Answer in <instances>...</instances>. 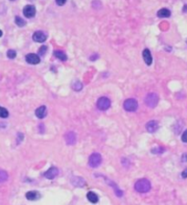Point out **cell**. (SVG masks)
I'll list each match as a JSON object with an SVG mask.
<instances>
[{"label": "cell", "instance_id": "6da1fadb", "mask_svg": "<svg viewBox=\"0 0 187 205\" xmlns=\"http://www.w3.org/2000/svg\"><path fill=\"white\" fill-rule=\"evenodd\" d=\"M151 182L147 179H141L136 181V183L134 185V188L136 192L140 193H146L151 190Z\"/></svg>", "mask_w": 187, "mask_h": 205}, {"label": "cell", "instance_id": "5b68a950", "mask_svg": "<svg viewBox=\"0 0 187 205\" xmlns=\"http://www.w3.org/2000/svg\"><path fill=\"white\" fill-rule=\"evenodd\" d=\"M97 107L101 110H107L110 107V100L106 97H101L97 101Z\"/></svg>", "mask_w": 187, "mask_h": 205}, {"label": "cell", "instance_id": "cb8c5ba5", "mask_svg": "<svg viewBox=\"0 0 187 205\" xmlns=\"http://www.w3.org/2000/svg\"><path fill=\"white\" fill-rule=\"evenodd\" d=\"M47 49H48V47H47V46H42V47L39 49V50H38V54L39 55H45V53L47 52Z\"/></svg>", "mask_w": 187, "mask_h": 205}, {"label": "cell", "instance_id": "4316f807", "mask_svg": "<svg viewBox=\"0 0 187 205\" xmlns=\"http://www.w3.org/2000/svg\"><path fill=\"white\" fill-rule=\"evenodd\" d=\"M17 136H18V138H17V143H19L20 141H22L23 138H24V136H23V134H22V133H18V134H17Z\"/></svg>", "mask_w": 187, "mask_h": 205}, {"label": "cell", "instance_id": "30bf717a", "mask_svg": "<svg viewBox=\"0 0 187 205\" xmlns=\"http://www.w3.org/2000/svg\"><path fill=\"white\" fill-rule=\"evenodd\" d=\"M26 61L29 63V64H31V65H37L40 62V58L38 55L34 54V53H30V54H28L26 56Z\"/></svg>", "mask_w": 187, "mask_h": 205}, {"label": "cell", "instance_id": "4fadbf2b", "mask_svg": "<svg viewBox=\"0 0 187 205\" xmlns=\"http://www.w3.org/2000/svg\"><path fill=\"white\" fill-rule=\"evenodd\" d=\"M40 197H41L40 193L37 191H30L26 193V198L29 201H37L40 199Z\"/></svg>", "mask_w": 187, "mask_h": 205}, {"label": "cell", "instance_id": "52a82bcc", "mask_svg": "<svg viewBox=\"0 0 187 205\" xmlns=\"http://www.w3.org/2000/svg\"><path fill=\"white\" fill-rule=\"evenodd\" d=\"M33 40L35 42H38V43H43L46 41L47 39V35L45 32L43 31H36L34 34H33V37H32Z\"/></svg>", "mask_w": 187, "mask_h": 205}, {"label": "cell", "instance_id": "7402d4cb", "mask_svg": "<svg viewBox=\"0 0 187 205\" xmlns=\"http://www.w3.org/2000/svg\"><path fill=\"white\" fill-rule=\"evenodd\" d=\"M8 117V111L3 108V107H0V118H3V119H6Z\"/></svg>", "mask_w": 187, "mask_h": 205}, {"label": "cell", "instance_id": "2e32d148", "mask_svg": "<svg viewBox=\"0 0 187 205\" xmlns=\"http://www.w3.org/2000/svg\"><path fill=\"white\" fill-rule=\"evenodd\" d=\"M158 17H169L171 16V11L167 8H161L157 13Z\"/></svg>", "mask_w": 187, "mask_h": 205}, {"label": "cell", "instance_id": "8fae6325", "mask_svg": "<svg viewBox=\"0 0 187 205\" xmlns=\"http://www.w3.org/2000/svg\"><path fill=\"white\" fill-rule=\"evenodd\" d=\"M71 183L76 187H84L86 185V181L81 177H72L71 178Z\"/></svg>", "mask_w": 187, "mask_h": 205}, {"label": "cell", "instance_id": "9c48e42d", "mask_svg": "<svg viewBox=\"0 0 187 205\" xmlns=\"http://www.w3.org/2000/svg\"><path fill=\"white\" fill-rule=\"evenodd\" d=\"M65 141H66V143L68 145H73L76 143V141H77V136L74 132L72 131H69L68 132L66 135H65Z\"/></svg>", "mask_w": 187, "mask_h": 205}, {"label": "cell", "instance_id": "ba28073f", "mask_svg": "<svg viewBox=\"0 0 187 205\" xmlns=\"http://www.w3.org/2000/svg\"><path fill=\"white\" fill-rule=\"evenodd\" d=\"M59 174V170L58 168L56 167H51L50 168L48 171H47L45 173H44V176L47 178V179H49V180H53L55 179Z\"/></svg>", "mask_w": 187, "mask_h": 205}, {"label": "cell", "instance_id": "7a4b0ae2", "mask_svg": "<svg viewBox=\"0 0 187 205\" xmlns=\"http://www.w3.org/2000/svg\"><path fill=\"white\" fill-rule=\"evenodd\" d=\"M101 155L100 153H92L89 159V165L91 168H97L101 163Z\"/></svg>", "mask_w": 187, "mask_h": 205}, {"label": "cell", "instance_id": "83f0119b", "mask_svg": "<svg viewBox=\"0 0 187 205\" xmlns=\"http://www.w3.org/2000/svg\"><path fill=\"white\" fill-rule=\"evenodd\" d=\"M182 161L183 162H187V152L182 154Z\"/></svg>", "mask_w": 187, "mask_h": 205}, {"label": "cell", "instance_id": "7c38bea8", "mask_svg": "<svg viewBox=\"0 0 187 205\" xmlns=\"http://www.w3.org/2000/svg\"><path fill=\"white\" fill-rule=\"evenodd\" d=\"M158 128H159V124L156 120H151L146 124V129L150 133L155 132L158 129Z\"/></svg>", "mask_w": 187, "mask_h": 205}, {"label": "cell", "instance_id": "484cf974", "mask_svg": "<svg viewBox=\"0 0 187 205\" xmlns=\"http://www.w3.org/2000/svg\"><path fill=\"white\" fill-rule=\"evenodd\" d=\"M66 2L67 0H56V3L58 4V6H63Z\"/></svg>", "mask_w": 187, "mask_h": 205}, {"label": "cell", "instance_id": "ffe728a7", "mask_svg": "<svg viewBox=\"0 0 187 205\" xmlns=\"http://www.w3.org/2000/svg\"><path fill=\"white\" fill-rule=\"evenodd\" d=\"M72 88L75 90V91H80V90H81L82 89V83L80 82V81H79V80H76L75 82H73L72 83Z\"/></svg>", "mask_w": 187, "mask_h": 205}, {"label": "cell", "instance_id": "d4e9b609", "mask_svg": "<svg viewBox=\"0 0 187 205\" xmlns=\"http://www.w3.org/2000/svg\"><path fill=\"white\" fill-rule=\"evenodd\" d=\"M182 141L185 143H187V129L182 133Z\"/></svg>", "mask_w": 187, "mask_h": 205}, {"label": "cell", "instance_id": "4dcf8cb0", "mask_svg": "<svg viewBox=\"0 0 187 205\" xmlns=\"http://www.w3.org/2000/svg\"><path fill=\"white\" fill-rule=\"evenodd\" d=\"M2 35H3V32L0 30V37H2Z\"/></svg>", "mask_w": 187, "mask_h": 205}, {"label": "cell", "instance_id": "603a6c76", "mask_svg": "<svg viewBox=\"0 0 187 205\" xmlns=\"http://www.w3.org/2000/svg\"><path fill=\"white\" fill-rule=\"evenodd\" d=\"M7 55H8V57L9 58H15L16 56H17V52H16L15 50H13V49H9V50L8 51Z\"/></svg>", "mask_w": 187, "mask_h": 205}, {"label": "cell", "instance_id": "8992f818", "mask_svg": "<svg viewBox=\"0 0 187 205\" xmlns=\"http://www.w3.org/2000/svg\"><path fill=\"white\" fill-rule=\"evenodd\" d=\"M23 14L28 18H31L36 15V7L33 5H28L23 9Z\"/></svg>", "mask_w": 187, "mask_h": 205}, {"label": "cell", "instance_id": "f1b7e54d", "mask_svg": "<svg viewBox=\"0 0 187 205\" xmlns=\"http://www.w3.org/2000/svg\"><path fill=\"white\" fill-rule=\"evenodd\" d=\"M182 177L183 179H186V178H187V168L182 172Z\"/></svg>", "mask_w": 187, "mask_h": 205}, {"label": "cell", "instance_id": "ac0fdd59", "mask_svg": "<svg viewBox=\"0 0 187 205\" xmlns=\"http://www.w3.org/2000/svg\"><path fill=\"white\" fill-rule=\"evenodd\" d=\"M54 56H55L57 58L60 59L61 61H66V60H67V56H66V54H65L64 52H62V51L56 50V51L54 52Z\"/></svg>", "mask_w": 187, "mask_h": 205}, {"label": "cell", "instance_id": "e0dca14e", "mask_svg": "<svg viewBox=\"0 0 187 205\" xmlns=\"http://www.w3.org/2000/svg\"><path fill=\"white\" fill-rule=\"evenodd\" d=\"M87 198H88V200L91 202V203H97L98 201H99V198H98V196L93 192H88V194H87Z\"/></svg>", "mask_w": 187, "mask_h": 205}, {"label": "cell", "instance_id": "44dd1931", "mask_svg": "<svg viewBox=\"0 0 187 205\" xmlns=\"http://www.w3.org/2000/svg\"><path fill=\"white\" fill-rule=\"evenodd\" d=\"M8 179V174L6 171L0 170V182H4Z\"/></svg>", "mask_w": 187, "mask_h": 205}, {"label": "cell", "instance_id": "9a60e30c", "mask_svg": "<svg viewBox=\"0 0 187 205\" xmlns=\"http://www.w3.org/2000/svg\"><path fill=\"white\" fill-rule=\"evenodd\" d=\"M35 114L36 116L38 118V119H43L46 117L47 115V108L45 106H40L39 108H38L35 111Z\"/></svg>", "mask_w": 187, "mask_h": 205}, {"label": "cell", "instance_id": "3957f363", "mask_svg": "<svg viewBox=\"0 0 187 205\" xmlns=\"http://www.w3.org/2000/svg\"><path fill=\"white\" fill-rule=\"evenodd\" d=\"M144 102L149 108H155L159 102V97L155 93H149L146 96Z\"/></svg>", "mask_w": 187, "mask_h": 205}, {"label": "cell", "instance_id": "277c9868", "mask_svg": "<svg viewBox=\"0 0 187 205\" xmlns=\"http://www.w3.org/2000/svg\"><path fill=\"white\" fill-rule=\"evenodd\" d=\"M123 108L127 111H135L138 108V102L134 99H128L123 103Z\"/></svg>", "mask_w": 187, "mask_h": 205}, {"label": "cell", "instance_id": "d6986e66", "mask_svg": "<svg viewBox=\"0 0 187 205\" xmlns=\"http://www.w3.org/2000/svg\"><path fill=\"white\" fill-rule=\"evenodd\" d=\"M15 23L17 24V27H19V28H23V27H25L26 26V21L23 19V18H21L20 16H16V18H15Z\"/></svg>", "mask_w": 187, "mask_h": 205}, {"label": "cell", "instance_id": "5bb4252c", "mask_svg": "<svg viewBox=\"0 0 187 205\" xmlns=\"http://www.w3.org/2000/svg\"><path fill=\"white\" fill-rule=\"evenodd\" d=\"M143 57L144 62H145L148 66H150V65L152 63V54H151V52H150V50H149L148 49H145L143 50Z\"/></svg>", "mask_w": 187, "mask_h": 205}, {"label": "cell", "instance_id": "f546056e", "mask_svg": "<svg viewBox=\"0 0 187 205\" xmlns=\"http://www.w3.org/2000/svg\"><path fill=\"white\" fill-rule=\"evenodd\" d=\"M98 58H99V57H98V55H95V56H93V55H92V56H91V58H90V60H92V61H93V60L97 59Z\"/></svg>", "mask_w": 187, "mask_h": 205}]
</instances>
